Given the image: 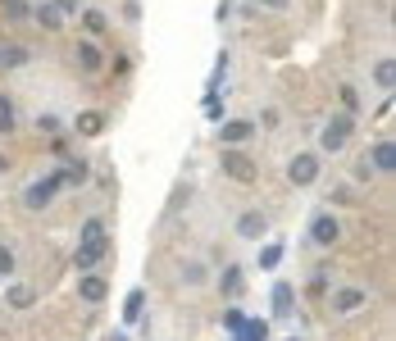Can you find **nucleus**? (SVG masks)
Here are the masks:
<instances>
[{
	"instance_id": "nucleus-28",
	"label": "nucleus",
	"mask_w": 396,
	"mask_h": 341,
	"mask_svg": "<svg viewBox=\"0 0 396 341\" xmlns=\"http://www.w3.org/2000/svg\"><path fill=\"white\" fill-rule=\"evenodd\" d=\"M233 341H250V337H246V333H233Z\"/></svg>"
},
{
	"instance_id": "nucleus-11",
	"label": "nucleus",
	"mask_w": 396,
	"mask_h": 341,
	"mask_svg": "<svg viewBox=\"0 0 396 341\" xmlns=\"http://www.w3.org/2000/svg\"><path fill=\"white\" fill-rule=\"evenodd\" d=\"M369 160L378 164L383 173H392V164H396V146H392V141H378V146L369 150Z\"/></svg>"
},
{
	"instance_id": "nucleus-9",
	"label": "nucleus",
	"mask_w": 396,
	"mask_h": 341,
	"mask_svg": "<svg viewBox=\"0 0 396 341\" xmlns=\"http://www.w3.org/2000/svg\"><path fill=\"white\" fill-rule=\"evenodd\" d=\"M78 296L87 300V305H101V300L110 296V287H105V278H96V273H87V278L78 282Z\"/></svg>"
},
{
	"instance_id": "nucleus-8",
	"label": "nucleus",
	"mask_w": 396,
	"mask_h": 341,
	"mask_svg": "<svg viewBox=\"0 0 396 341\" xmlns=\"http://www.w3.org/2000/svg\"><path fill=\"white\" fill-rule=\"evenodd\" d=\"M264 232H269V223H264V214H260V210H250V214H241V219H237V237L260 241Z\"/></svg>"
},
{
	"instance_id": "nucleus-3",
	"label": "nucleus",
	"mask_w": 396,
	"mask_h": 341,
	"mask_svg": "<svg viewBox=\"0 0 396 341\" xmlns=\"http://www.w3.org/2000/svg\"><path fill=\"white\" fill-rule=\"evenodd\" d=\"M351 128H355L351 114H337V119L324 128V136H319V146H324V150H342V146L351 141Z\"/></svg>"
},
{
	"instance_id": "nucleus-2",
	"label": "nucleus",
	"mask_w": 396,
	"mask_h": 341,
	"mask_svg": "<svg viewBox=\"0 0 396 341\" xmlns=\"http://www.w3.org/2000/svg\"><path fill=\"white\" fill-rule=\"evenodd\" d=\"M60 173H51V178H41V182H32V187H27L23 191V205H27V210H46V205H51L55 200V191H60Z\"/></svg>"
},
{
	"instance_id": "nucleus-16",
	"label": "nucleus",
	"mask_w": 396,
	"mask_h": 341,
	"mask_svg": "<svg viewBox=\"0 0 396 341\" xmlns=\"http://www.w3.org/2000/svg\"><path fill=\"white\" fill-rule=\"evenodd\" d=\"M141 305H146V296H141V291H128V305H123V319H141Z\"/></svg>"
},
{
	"instance_id": "nucleus-17",
	"label": "nucleus",
	"mask_w": 396,
	"mask_h": 341,
	"mask_svg": "<svg viewBox=\"0 0 396 341\" xmlns=\"http://www.w3.org/2000/svg\"><path fill=\"white\" fill-rule=\"evenodd\" d=\"M9 305L27 309V305H32V287H9Z\"/></svg>"
},
{
	"instance_id": "nucleus-27",
	"label": "nucleus",
	"mask_w": 396,
	"mask_h": 341,
	"mask_svg": "<svg viewBox=\"0 0 396 341\" xmlns=\"http://www.w3.org/2000/svg\"><path fill=\"white\" fill-rule=\"evenodd\" d=\"M55 9H60V14H73V9H78V0H55Z\"/></svg>"
},
{
	"instance_id": "nucleus-10",
	"label": "nucleus",
	"mask_w": 396,
	"mask_h": 341,
	"mask_svg": "<svg viewBox=\"0 0 396 341\" xmlns=\"http://www.w3.org/2000/svg\"><path fill=\"white\" fill-rule=\"evenodd\" d=\"M292 300H296V291L287 287V282H278V287H274V314L287 319V314H292Z\"/></svg>"
},
{
	"instance_id": "nucleus-29",
	"label": "nucleus",
	"mask_w": 396,
	"mask_h": 341,
	"mask_svg": "<svg viewBox=\"0 0 396 341\" xmlns=\"http://www.w3.org/2000/svg\"><path fill=\"white\" fill-rule=\"evenodd\" d=\"M110 341H128V337H123V333H114V337H110Z\"/></svg>"
},
{
	"instance_id": "nucleus-6",
	"label": "nucleus",
	"mask_w": 396,
	"mask_h": 341,
	"mask_svg": "<svg viewBox=\"0 0 396 341\" xmlns=\"http://www.w3.org/2000/svg\"><path fill=\"white\" fill-rule=\"evenodd\" d=\"M310 237H314V246H337V237H342V223H337L333 214H319V219L310 223Z\"/></svg>"
},
{
	"instance_id": "nucleus-24",
	"label": "nucleus",
	"mask_w": 396,
	"mask_h": 341,
	"mask_svg": "<svg viewBox=\"0 0 396 341\" xmlns=\"http://www.w3.org/2000/svg\"><path fill=\"white\" fill-rule=\"evenodd\" d=\"M5 14H9V18H23V14H32V9H27L23 0H5Z\"/></svg>"
},
{
	"instance_id": "nucleus-4",
	"label": "nucleus",
	"mask_w": 396,
	"mask_h": 341,
	"mask_svg": "<svg viewBox=\"0 0 396 341\" xmlns=\"http://www.w3.org/2000/svg\"><path fill=\"white\" fill-rule=\"evenodd\" d=\"M369 305V291H360V287H337L333 291V314H355V309H364Z\"/></svg>"
},
{
	"instance_id": "nucleus-1",
	"label": "nucleus",
	"mask_w": 396,
	"mask_h": 341,
	"mask_svg": "<svg viewBox=\"0 0 396 341\" xmlns=\"http://www.w3.org/2000/svg\"><path fill=\"white\" fill-rule=\"evenodd\" d=\"M105 250H110V237H105V223L101 219H91L82 228V246H78V255H73V264L78 269H96L105 259Z\"/></svg>"
},
{
	"instance_id": "nucleus-21",
	"label": "nucleus",
	"mask_w": 396,
	"mask_h": 341,
	"mask_svg": "<svg viewBox=\"0 0 396 341\" xmlns=\"http://www.w3.org/2000/svg\"><path fill=\"white\" fill-rule=\"evenodd\" d=\"M14 128V105H9V96H0V132Z\"/></svg>"
},
{
	"instance_id": "nucleus-22",
	"label": "nucleus",
	"mask_w": 396,
	"mask_h": 341,
	"mask_svg": "<svg viewBox=\"0 0 396 341\" xmlns=\"http://www.w3.org/2000/svg\"><path fill=\"white\" fill-rule=\"evenodd\" d=\"M224 323H228V333H241V328H246V314H241V309L233 305V309L224 314Z\"/></svg>"
},
{
	"instance_id": "nucleus-20",
	"label": "nucleus",
	"mask_w": 396,
	"mask_h": 341,
	"mask_svg": "<svg viewBox=\"0 0 396 341\" xmlns=\"http://www.w3.org/2000/svg\"><path fill=\"white\" fill-rule=\"evenodd\" d=\"M219 287H224L228 296H237V291H241V273H237V269H228L224 278H219Z\"/></svg>"
},
{
	"instance_id": "nucleus-7",
	"label": "nucleus",
	"mask_w": 396,
	"mask_h": 341,
	"mask_svg": "<svg viewBox=\"0 0 396 341\" xmlns=\"http://www.w3.org/2000/svg\"><path fill=\"white\" fill-rule=\"evenodd\" d=\"M224 173L237 178V182H255V164H250L241 150H224Z\"/></svg>"
},
{
	"instance_id": "nucleus-14",
	"label": "nucleus",
	"mask_w": 396,
	"mask_h": 341,
	"mask_svg": "<svg viewBox=\"0 0 396 341\" xmlns=\"http://www.w3.org/2000/svg\"><path fill=\"white\" fill-rule=\"evenodd\" d=\"M250 132H255V128H250L246 119H233V123H228V128H224V141H228V146H237V141H246Z\"/></svg>"
},
{
	"instance_id": "nucleus-5",
	"label": "nucleus",
	"mask_w": 396,
	"mask_h": 341,
	"mask_svg": "<svg viewBox=\"0 0 396 341\" xmlns=\"http://www.w3.org/2000/svg\"><path fill=\"white\" fill-rule=\"evenodd\" d=\"M287 178H292L296 187H310L319 178V155H296V160L287 164Z\"/></svg>"
},
{
	"instance_id": "nucleus-13",
	"label": "nucleus",
	"mask_w": 396,
	"mask_h": 341,
	"mask_svg": "<svg viewBox=\"0 0 396 341\" xmlns=\"http://www.w3.org/2000/svg\"><path fill=\"white\" fill-rule=\"evenodd\" d=\"M32 14H37V23H41L46 32H55V27L64 23V14H60V9H55V5H41V9H32Z\"/></svg>"
},
{
	"instance_id": "nucleus-19",
	"label": "nucleus",
	"mask_w": 396,
	"mask_h": 341,
	"mask_svg": "<svg viewBox=\"0 0 396 341\" xmlns=\"http://www.w3.org/2000/svg\"><path fill=\"white\" fill-rule=\"evenodd\" d=\"M78 128H82L87 136H96V132L105 128V119H101V114H82V119H78Z\"/></svg>"
},
{
	"instance_id": "nucleus-26",
	"label": "nucleus",
	"mask_w": 396,
	"mask_h": 341,
	"mask_svg": "<svg viewBox=\"0 0 396 341\" xmlns=\"http://www.w3.org/2000/svg\"><path fill=\"white\" fill-rule=\"evenodd\" d=\"M182 278H187V282H200L205 273H200V264H187V269H182Z\"/></svg>"
},
{
	"instance_id": "nucleus-12",
	"label": "nucleus",
	"mask_w": 396,
	"mask_h": 341,
	"mask_svg": "<svg viewBox=\"0 0 396 341\" xmlns=\"http://www.w3.org/2000/svg\"><path fill=\"white\" fill-rule=\"evenodd\" d=\"M373 82H378L383 91H392V82H396V64H392V60H378V64H373Z\"/></svg>"
},
{
	"instance_id": "nucleus-15",
	"label": "nucleus",
	"mask_w": 396,
	"mask_h": 341,
	"mask_svg": "<svg viewBox=\"0 0 396 341\" xmlns=\"http://www.w3.org/2000/svg\"><path fill=\"white\" fill-rule=\"evenodd\" d=\"M78 64L91 73V68H101V51H96L91 41H78Z\"/></svg>"
},
{
	"instance_id": "nucleus-18",
	"label": "nucleus",
	"mask_w": 396,
	"mask_h": 341,
	"mask_svg": "<svg viewBox=\"0 0 396 341\" xmlns=\"http://www.w3.org/2000/svg\"><path fill=\"white\" fill-rule=\"evenodd\" d=\"M278 259H283V246H264V250H260V269H278Z\"/></svg>"
},
{
	"instance_id": "nucleus-23",
	"label": "nucleus",
	"mask_w": 396,
	"mask_h": 341,
	"mask_svg": "<svg viewBox=\"0 0 396 341\" xmlns=\"http://www.w3.org/2000/svg\"><path fill=\"white\" fill-rule=\"evenodd\" d=\"M23 60H27V55H23V46H9V51L0 55V64H23Z\"/></svg>"
},
{
	"instance_id": "nucleus-25",
	"label": "nucleus",
	"mask_w": 396,
	"mask_h": 341,
	"mask_svg": "<svg viewBox=\"0 0 396 341\" xmlns=\"http://www.w3.org/2000/svg\"><path fill=\"white\" fill-rule=\"evenodd\" d=\"M9 269H14V250L0 246V273H9Z\"/></svg>"
}]
</instances>
